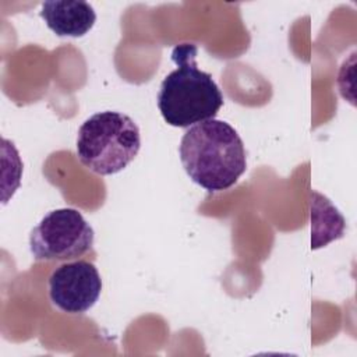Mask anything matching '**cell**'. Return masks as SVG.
<instances>
[{
	"label": "cell",
	"instance_id": "cell-2",
	"mask_svg": "<svg viewBox=\"0 0 357 357\" xmlns=\"http://www.w3.org/2000/svg\"><path fill=\"white\" fill-rule=\"evenodd\" d=\"M197 46L181 43L172 52L176 68L169 73L158 92V109L163 120L180 128L215 119L225 98L212 75L195 63Z\"/></svg>",
	"mask_w": 357,
	"mask_h": 357
},
{
	"label": "cell",
	"instance_id": "cell-3",
	"mask_svg": "<svg viewBox=\"0 0 357 357\" xmlns=\"http://www.w3.org/2000/svg\"><path fill=\"white\" fill-rule=\"evenodd\" d=\"M141 135L137 123L113 110L86 119L77 135V156L91 172L110 176L126 169L138 155Z\"/></svg>",
	"mask_w": 357,
	"mask_h": 357
},
{
	"label": "cell",
	"instance_id": "cell-5",
	"mask_svg": "<svg viewBox=\"0 0 357 357\" xmlns=\"http://www.w3.org/2000/svg\"><path fill=\"white\" fill-rule=\"evenodd\" d=\"M53 305L68 314H82L92 308L102 291V279L96 266L75 259L57 266L47 280Z\"/></svg>",
	"mask_w": 357,
	"mask_h": 357
},
{
	"label": "cell",
	"instance_id": "cell-4",
	"mask_svg": "<svg viewBox=\"0 0 357 357\" xmlns=\"http://www.w3.org/2000/svg\"><path fill=\"white\" fill-rule=\"evenodd\" d=\"M92 226L74 208L49 212L29 236V250L36 261H70L93 245Z\"/></svg>",
	"mask_w": 357,
	"mask_h": 357
},
{
	"label": "cell",
	"instance_id": "cell-1",
	"mask_svg": "<svg viewBox=\"0 0 357 357\" xmlns=\"http://www.w3.org/2000/svg\"><path fill=\"white\" fill-rule=\"evenodd\" d=\"M178 153L190 178L209 192L230 188L247 169L238 132L229 123L216 119L188 127Z\"/></svg>",
	"mask_w": 357,
	"mask_h": 357
},
{
	"label": "cell",
	"instance_id": "cell-6",
	"mask_svg": "<svg viewBox=\"0 0 357 357\" xmlns=\"http://www.w3.org/2000/svg\"><path fill=\"white\" fill-rule=\"evenodd\" d=\"M40 17L57 36L81 38L96 21L93 7L82 0H49L42 3Z\"/></svg>",
	"mask_w": 357,
	"mask_h": 357
}]
</instances>
